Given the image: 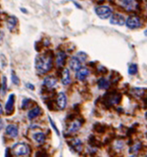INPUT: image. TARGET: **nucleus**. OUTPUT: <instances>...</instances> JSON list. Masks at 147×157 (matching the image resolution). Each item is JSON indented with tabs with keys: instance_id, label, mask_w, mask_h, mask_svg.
I'll return each mask as SVG.
<instances>
[{
	"instance_id": "nucleus-14",
	"label": "nucleus",
	"mask_w": 147,
	"mask_h": 157,
	"mask_svg": "<svg viewBox=\"0 0 147 157\" xmlns=\"http://www.w3.org/2000/svg\"><path fill=\"white\" fill-rule=\"evenodd\" d=\"M69 66L72 70L77 72L80 68H82V62L78 59L76 56H73L69 61Z\"/></svg>"
},
{
	"instance_id": "nucleus-41",
	"label": "nucleus",
	"mask_w": 147,
	"mask_h": 157,
	"mask_svg": "<svg viewBox=\"0 0 147 157\" xmlns=\"http://www.w3.org/2000/svg\"><path fill=\"white\" fill-rule=\"evenodd\" d=\"M88 65L89 66V67L92 68L93 70H94V71L97 70L98 66H97V62L96 61H90V62H89Z\"/></svg>"
},
{
	"instance_id": "nucleus-15",
	"label": "nucleus",
	"mask_w": 147,
	"mask_h": 157,
	"mask_svg": "<svg viewBox=\"0 0 147 157\" xmlns=\"http://www.w3.org/2000/svg\"><path fill=\"white\" fill-rule=\"evenodd\" d=\"M6 134L10 135L12 138L17 137L19 135V129L17 126L13 124H10L7 126L5 129Z\"/></svg>"
},
{
	"instance_id": "nucleus-5",
	"label": "nucleus",
	"mask_w": 147,
	"mask_h": 157,
	"mask_svg": "<svg viewBox=\"0 0 147 157\" xmlns=\"http://www.w3.org/2000/svg\"><path fill=\"white\" fill-rule=\"evenodd\" d=\"M126 26L130 29H135L141 26V23L139 17L137 16H130L126 21Z\"/></svg>"
},
{
	"instance_id": "nucleus-37",
	"label": "nucleus",
	"mask_w": 147,
	"mask_h": 157,
	"mask_svg": "<svg viewBox=\"0 0 147 157\" xmlns=\"http://www.w3.org/2000/svg\"><path fill=\"white\" fill-rule=\"evenodd\" d=\"M44 43H43L42 41H38L37 43H35V50L36 51H37V52H41L43 49V48L44 47Z\"/></svg>"
},
{
	"instance_id": "nucleus-27",
	"label": "nucleus",
	"mask_w": 147,
	"mask_h": 157,
	"mask_svg": "<svg viewBox=\"0 0 147 157\" xmlns=\"http://www.w3.org/2000/svg\"><path fill=\"white\" fill-rule=\"evenodd\" d=\"M138 70H139V68H138V65L137 64H131L129 66L128 68V74L131 75V76H133V75H135L138 73Z\"/></svg>"
},
{
	"instance_id": "nucleus-7",
	"label": "nucleus",
	"mask_w": 147,
	"mask_h": 157,
	"mask_svg": "<svg viewBox=\"0 0 147 157\" xmlns=\"http://www.w3.org/2000/svg\"><path fill=\"white\" fill-rule=\"evenodd\" d=\"M15 99H16V96H15L14 93H11V94L9 96L7 102H6L5 105L6 113H7V115H10V113H13L14 111Z\"/></svg>"
},
{
	"instance_id": "nucleus-46",
	"label": "nucleus",
	"mask_w": 147,
	"mask_h": 157,
	"mask_svg": "<svg viewBox=\"0 0 147 157\" xmlns=\"http://www.w3.org/2000/svg\"><path fill=\"white\" fill-rule=\"evenodd\" d=\"M4 127V122L1 119H0V131H1Z\"/></svg>"
},
{
	"instance_id": "nucleus-26",
	"label": "nucleus",
	"mask_w": 147,
	"mask_h": 157,
	"mask_svg": "<svg viewBox=\"0 0 147 157\" xmlns=\"http://www.w3.org/2000/svg\"><path fill=\"white\" fill-rule=\"evenodd\" d=\"M34 101H33L31 98H25L23 99L22 101V105H21V109L23 110H27L29 107H31L33 105Z\"/></svg>"
},
{
	"instance_id": "nucleus-42",
	"label": "nucleus",
	"mask_w": 147,
	"mask_h": 157,
	"mask_svg": "<svg viewBox=\"0 0 147 157\" xmlns=\"http://www.w3.org/2000/svg\"><path fill=\"white\" fill-rule=\"evenodd\" d=\"M113 138H111L110 137H106V138H105L103 144H105V145H109V144H110L111 143H112V142L113 141Z\"/></svg>"
},
{
	"instance_id": "nucleus-29",
	"label": "nucleus",
	"mask_w": 147,
	"mask_h": 157,
	"mask_svg": "<svg viewBox=\"0 0 147 157\" xmlns=\"http://www.w3.org/2000/svg\"><path fill=\"white\" fill-rule=\"evenodd\" d=\"M137 132H138L137 127H135L132 125V127H131L127 129V131H126V135H127V137H128L129 138H131L132 136H133L134 134L137 133Z\"/></svg>"
},
{
	"instance_id": "nucleus-12",
	"label": "nucleus",
	"mask_w": 147,
	"mask_h": 157,
	"mask_svg": "<svg viewBox=\"0 0 147 157\" xmlns=\"http://www.w3.org/2000/svg\"><path fill=\"white\" fill-rule=\"evenodd\" d=\"M88 144L92 148H97V149H101L103 146V143H102L100 141H98L96 137L94 135H90L88 137Z\"/></svg>"
},
{
	"instance_id": "nucleus-25",
	"label": "nucleus",
	"mask_w": 147,
	"mask_h": 157,
	"mask_svg": "<svg viewBox=\"0 0 147 157\" xmlns=\"http://www.w3.org/2000/svg\"><path fill=\"white\" fill-rule=\"evenodd\" d=\"M143 145L142 143H140V142H139V143H137V144L134 143L133 145L130 147V149L129 150V153L130 154H132V153H135L137 152H139V150L143 149Z\"/></svg>"
},
{
	"instance_id": "nucleus-20",
	"label": "nucleus",
	"mask_w": 147,
	"mask_h": 157,
	"mask_svg": "<svg viewBox=\"0 0 147 157\" xmlns=\"http://www.w3.org/2000/svg\"><path fill=\"white\" fill-rule=\"evenodd\" d=\"M70 71L68 69L65 68L63 69L62 72V76H61V82L63 85L66 86L70 83Z\"/></svg>"
},
{
	"instance_id": "nucleus-3",
	"label": "nucleus",
	"mask_w": 147,
	"mask_h": 157,
	"mask_svg": "<svg viewBox=\"0 0 147 157\" xmlns=\"http://www.w3.org/2000/svg\"><path fill=\"white\" fill-rule=\"evenodd\" d=\"M66 143L68 146L70 147V149L74 153H78L80 155V153L83 150V143L79 138H73V137L70 138V140L66 141Z\"/></svg>"
},
{
	"instance_id": "nucleus-18",
	"label": "nucleus",
	"mask_w": 147,
	"mask_h": 157,
	"mask_svg": "<svg viewBox=\"0 0 147 157\" xmlns=\"http://www.w3.org/2000/svg\"><path fill=\"white\" fill-rule=\"evenodd\" d=\"M123 78L121 76V75L119 74V72L113 70L112 71V74L109 76V81H112L113 85L117 86L119 81L123 80Z\"/></svg>"
},
{
	"instance_id": "nucleus-39",
	"label": "nucleus",
	"mask_w": 147,
	"mask_h": 157,
	"mask_svg": "<svg viewBox=\"0 0 147 157\" xmlns=\"http://www.w3.org/2000/svg\"><path fill=\"white\" fill-rule=\"evenodd\" d=\"M124 147V143L123 142H122L121 141H120L119 139L118 141H117L116 143H115V148L117 149H119L121 150Z\"/></svg>"
},
{
	"instance_id": "nucleus-13",
	"label": "nucleus",
	"mask_w": 147,
	"mask_h": 157,
	"mask_svg": "<svg viewBox=\"0 0 147 157\" xmlns=\"http://www.w3.org/2000/svg\"><path fill=\"white\" fill-rule=\"evenodd\" d=\"M108 125L104 123H101L100 122L95 123L93 125V131L97 133L98 134H105L107 130Z\"/></svg>"
},
{
	"instance_id": "nucleus-17",
	"label": "nucleus",
	"mask_w": 147,
	"mask_h": 157,
	"mask_svg": "<svg viewBox=\"0 0 147 157\" xmlns=\"http://www.w3.org/2000/svg\"><path fill=\"white\" fill-rule=\"evenodd\" d=\"M98 87L100 90H109L111 87V82L106 78H101L98 80Z\"/></svg>"
},
{
	"instance_id": "nucleus-10",
	"label": "nucleus",
	"mask_w": 147,
	"mask_h": 157,
	"mask_svg": "<svg viewBox=\"0 0 147 157\" xmlns=\"http://www.w3.org/2000/svg\"><path fill=\"white\" fill-rule=\"evenodd\" d=\"M68 58L67 54L64 51H60L56 54V64L59 67H63L66 63V60Z\"/></svg>"
},
{
	"instance_id": "nucleus-33",
	"label": "nucleus",
	"mask_w": 147,
	"mask_h": 157,
	"mask_svg": "<svg viewBox=\"0 0 147 157\" xmlns=\"http://www.w3.org/2000/svg\"><path fill=\"white\" fill-rule=\"evenodd\" d=\"M11 81L12 82H13L15 85L16 86H19L20 85V80L19 77H18L17 75L16 74V72L14 71H12L11 72Z\"/></svg>"
},
{
	"instance_id": "nucleus-6",
	"label": "nucleus",
	"mask_w": 147,
	"mask_h": 157,
	"mask_svg": "<svg viewBox=\"0 0 147 157\" xmlns=\"http://www.w3.org/2000/svg\"><path fill=\"white\" fill-rule=\"evenodd\" d=\"M56 106L60 110H64L67 105V98L64 92H60L57 96Z\"/></svg>"
},
{
	"instance_id": "nucleus-36",
	"label": "nucleus",
	"mask_w": 147,
	"mask_h": 157,
	"mask_svg": "<svg viewBox=\"0 0 147 157\" xmlns=\"http://www.w3.org/2000/svg\"><path fill=\"white\" fill-rule=\"evenodd\" d=\"M7 78H6L5 76H3V79H2V86H1V90L3 92V95H5L6 91H7Z\"/></svg>"
},
{
	"instance_id": "nucleus-11",
	"label": "nucleus",
	"mask_w": 147,
	"mask_h": 157,
	"mask_svg": "<svg viewBox=\"0 0 147 157\" xmlns=\"http://www.w3.org/2000/svg\"><path fill=\"white\" fill-rule=\"evenodd\" d=\"M89 75V70L88 68L84 67V68H81L78 70L76 72V78L79 81H84L87 77Z\"/></svg>"
},
{
	"instance_id": "nucleus-21",
	"label": "nucleus",
	"mask_w": 147,
	"mask_h": 157,
	"mask_svg": "<svg viewBox=\"0 0 147 157\" xmlns=\"http://www.w3.org/2000/svg\"><path fill=\"white\" fill-rule=\"evenodd\" d=\"M33 138L37 143L43 144L46 141L47 137L44 133L38 132L33 135Z\"/></svg>"
},
{
	"instance_id": "nucleus-2",
	"label": "nucleus",
	"mask_w": 147,
	"mask_h": 157,
	"mask_svg": "<svg viewBox=\"0 0 147 157\" xmlns=\"http://www.w3.org/2000/svg\"><path fill=\"white\" fill-rule=\"evenodd\" d=\"M12 153L17 156H25L28 155L30 149L27 144L24 143H18L12 147Z\"/></svg>"
},
{
	"instance_id": "nucleus-40",
	"label": "nucleus",
	"mask_w": 147,
	"mask_h": 157,
	"mask_svg": "<svg viewBox=\"0 0 147 157\" xmlns=\"http://www.w3.org/2000/svg\"><path fill=\"white\" fill-rule=\"evenodd\" d=\"M107 152L108 153V155L111 156H115L117 155V153L115 151V150H114L112 147H109V149H107Z\"/></svg>"
},
{
	"instance_id": "nucleus-16",
	"label": "nucleus",
	"mask_w": 147,
	"mask_h": 157,
	"mask_svg": "<svg viewBox=\"0 0 147 157\" xmlns=\"http://www.w3.org/2000/svg\"><path fill=\"white\" fill-rule=\"evenodd\" d=\"M146 88L145 87H132L131 90V93L135 98H144L145 93H146Z\"/></svg>"
},
{
	"instance_id": "nucleus-1",
	"label": "nucleus",
	"mask_w": 147,
	"mask_h": 157,
	"mask_svg": "<svg viewBox=\"0 0 147 157\" xmlns=\"http://www.w3.org/2000/svg\"><path fill=\"white\" fill-rule=\"evenodd\" d=\"M55 53L52 50H47L46 53L40 54L35 57V66L40 74H45L53 68V59Z\"/></svg>"
},
{
	"instance_id": "nucleus-47",
	"label": "nucleus",
	"mask_w": 147,
	"mask_h": 157,
	"mask_svg": "<svg viewBox=\"0 0 147 157\" xmlns=\"http://www.w3.org/2000/svg\"><path fill=\"white\" fill-rule=\"evenodd\" d=\"M117 112L119 113H124V110L121 107H118L117 109Z\"/></svg>"
},
{
	"instance_id": "nucleus-43",
	"label": "nucleus",
	"mask_w": 147,
	"mask_h": 157,
	"mask_svg": "<svg viewBox=\"0 0 147 157\" xmlns=\"http://www.w3.org/2000/svg\"><path fill=\"white\" fill-rule=\"evenodd\" d=\"M26 86L27 88L30 89L31 90H32V91H33V90H35V86L33 85V84H32L31 83H28L26 84Z\"/></svg>"
},
{
	"instance_id": "nucleus-30",
	"label": "nucleus",
	"mask_w": 147,
	"mask_h": 157,
	"mask_svg": "<svg viewBox=\"0 0 147 157\" xmlns=\"http://www.w3.org/2000/svg\"><path fill=\"white\" fill-rule=\"evenodd\" d=\"M76 56L82 63L86 62V60H87V59H88V55H87V54L84 52H83V51H80V52L76 54Z\"/></svg>"
},
{
	"instance_id": "nucleus-8",
	"label": "nucleus",
	"mask_w": 147,
	"mask_h": 157,
	"mask_svg": "<svg viewBox=\"0 0 147 157\" xmlns=\"http://www.w3.org/2000/svg\"><path fill=\"white\" fill-rule=\"evenodd\" d=\"M109 22L112 25L123 26L125 23V20L123 16L119 13H115L110 19Z\"/></svg>"
},
{
	"instance_id": "nucleus-49",
	"label": "nucleus",
	"mask_w": 147,
	"mask_h": 157,
	"mask_svg": "<svg viewBox=\"0 0 147 157\" xmlns=\"http://www.w3.org/2000/svg\"><path fill=\"white\" fill-rule=\"evenodd\" d=\"M146 114H147V113H146H146H145V119H146Z\"/></svg>"
},
{
	"instance_id": "nucleus-32",
	"label": "nucleus",
	"mask_w": 147,
	"mask_h": 157,
	"mask_svg": "<svg viewBox=\"0 0 147 157\" xmlns=\"http://www.w3.org/2000/svg\"><path fill=\"white\" fill-rule=\"evenodd\" d=\"M76 117H77V113H76L75 112L71 113H69L67 115V116L66 117L65 120L67 123H71L76 120Z\"/></svg>"
},
{
	"instance_id": "nucleus-34",
	"label": "nucleus",
	"mask_w": 147,
	"mask_h": 157,
	"mask_svg": "<svg viewBox=\"0 0 147 157\" xmlns=\"http://www.w3.org/2000/svg\"><path fill=\"white\" fill-rule=\"evenodd\" d=\"M97 70L99 74L103 75V76L107 75L108 74V72H109L108 69L106 67V66H104L103 65H100L98 68H97Z\"/></svg>"
},
{
	"instance_id": "nucleus-22",
	"label": "nucleus",
	"mask_w": 147,
	"mask_h": 157,
	"mask_svg": "<svg viewBox=\"0 0 147 157\" xmlns=\"http://www.w3.org/2000/svg\"><path fill=\"white\" fill-rule=\"evenodd\" d=\"M41 113V108L39 106L36 107L29 111V113L27 114L28 118L30 120L33 119L39 116Z\"/></svg>"
},
{
	"instance_id": "nucleus-31",
	"label": "nucleus",
	"mask_w": 147,
	"mask_h": 157,
	"mask_svg": "<svg viewBox=\"0 0 147 157\" xmlns=\"http://www.w3.org/2000/svg\"><path fill=\"white\" fill-rule=\"evenodd\" d=\"M48 118H49L50 124L51 127H52V129H54V131H55V132L56 133L57 135L59 136L60 135V131L58 129V127H57L56 125V123L54 121L52 118H51V117L49 116V115H48Z\"/></svg>"
},
{
	"instance_id": "nucleus-4",
	"label": "nucleus",
	"mask_w": 147,
	"mask_h": 157,
	"mask_svg": "<svg viewBox=\"0 0 147 157\" xmlns=\"http://www.w3.org/2000/svg\"><path fill=\"white\" fill-rule=\"evenodd\" d=\"M95 12L97 16L101 19H106L112 16V11L107 6L101 5L95 9Z\"/></svg>"
},
{
	"instance_id": "nucleus-44",
	"label": "nucleus",
	"mask_w": 147,
	"mask_h": 157,
	"mask_svg": "<svg viewBox=\"0 0 147 157\" xmlns=\"http://www.w3.org/2000/svg\"><path fill=\"white\" fill-rule=\"evenodd\" d=\"M5 156H11V150L10 148H7L5 150Z\"/></svg>"
},
{
	"instance_id": "nucleus-9",
	"label": "nucleus",
	"mask_w": 147,
	"mask_h": 157,
	"mask_svg": "<svg viewBox=\"0 0 147 157\" xmlns=\"http://www.w3.org/2000/svg\"><path fill=\"white\" fill-rule=\"evenodd\" d=\"M57 82H58V79L55 76L50 75V76H48L44 78L43 80V86L48 89H50L56 86Z\"/></svg>"
},
{
	"instance_id": "nucleus-24",
	"label": "nucleus",
	"mask_w": 147,
	"mask_h": 157,
	"mask_svg": "<svg viewBox=\"0 0 147 157\" xmlns=\"http://www.w3.org/2000/svg\"><path fill=\"white\" fill-rule=\"evenodd\" d=\"M17 19L16 17L11 16L7 19V25L8 29L10 30L13 29L15 28V27L17 25Z\"/></svg>"
},
{
	"instance_id": "nucleus-28",
	"label": "nucleus",
	"mask_w": 147,
	"mask_h": 157,
	"mask_svg": "<svg viewBox=\"0 0 147 157\" xmlns=\"http://www.w3.org/2000/svg\"><path fill=\"white\" fill-rule=\"evenodd\" d=\"M55 101H54L53 99H47V100L45 101V104L48 110L50 111H55L56 110V104L55 103Z\"/></svg>"
},
{
	"instance_id": "nucleus-48",
	"label": "nucleus",
	"mask_w": 147,
	"mask_h": 157,
	"mask_svg": "<svg viewBox=\"0 0 147 157\" xmlns=\"http://www.w3.org/2000/svg\"><path fill=\"white\" fill-rule=\"evenodd\" d=\"M3 113V109H2V106L1 104H0V115Z\"/></svg>"
},
{
	"instance_id": "nucleus-38",
	"label": "nucleus",
	"mask_w": 147,
	"mask_h": 157,
	"mask_svg": "<svg viewBox=\"0 0 147 157\" xmlns=\"http://www.w3.org/2000/svg\"><path fill=\"white\" fill-rule=\"evenodd\" d=\"M73 110L74 112L77 114H80L81 113V106L79 103L75 104L73 106Z\"/></svg>"
},
{
	"instance_id": "nucleus-45",
	"label": "nucleus",
	"mask_w": 147,
	"mask_h": 157,
	"mask_svg": "<svg viewBox=\"0 0 147 157\" xmlns=\"http://www.w3.org/2000/svg\"><path fill=\"white\" fill-rule=\"evenodd\" d=\"M134 143V141H133V139H132L131 138H130L129 139L128 142H127V145H129V146L131 147L132 145H133Z\"/></svg>"
},
{
	"instance_id": "nucleus-19",
	"label": "nucleus",
	"mask_w": 147,
	"mask_h": 157,
	"mask_svg": "<svg viewBox=\"0 0 147 157\" xmlns=\"http://www.w3.org/2000/svg\"><path fill=\"white\" fill-rule=\"evenodd\" d=\"M82 123H81L78 119H77L76 121L72 123L71 125L67 123V126L68 127V131L69 133H76L80 130V128L82 127Z\"/></svg>"
},
{
	"instance_id": "nucleus-23",
	"label": "nucleus",
	"mask_w": 147,
	"mask_h": 157,
	"mask_svg": "<svg viewBox=\"0 0 147 157\" xmlns=\"http://www.w3.org/2000/svg\"><path fill=\"white\" fill-rule=\"evenodd\" d=\"M80 94L82 96V97L84 98L86 100H91L92 98V94L90 92V90L89 88H87V87H84V88L81 89L80 90Z\"/></svg>"
},
{
	"instance_id": "nucleus-35",
	"label": "nucleus",
	"mask_w": 147,
	"mask_h": 157,
	"mask_svg": "<svg viewBox=\"0 0 147 157\" xmlns=\"http://www.w3.org/2000/svg\"><path fill=\"white\" fill-rule=\"evenodd\" d=\"M35 156L37 157H45V156H49V153H47V150L45 149H41L37 150L35 153Z\"/></svg>"
}]
</instances>
